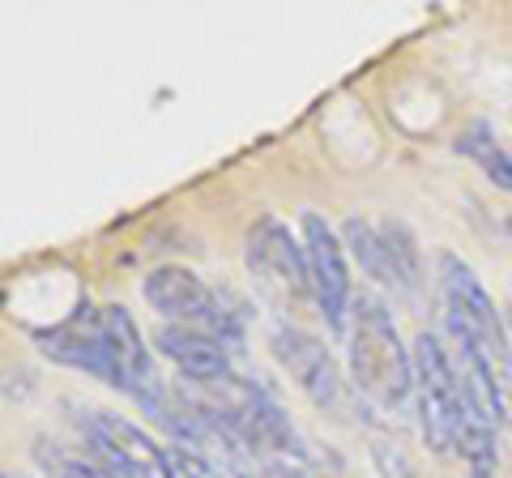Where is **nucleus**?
Instances as JSON below:
<instances>
[{"label":"nucleus","mask_w":512,"mask_h":478,"mask_svg":"<svg viewBox=\"0 0 512 478\" xmlns=\"http://www.w3.org/2000/svg\"><path fill=\"white\" fill-rule=\"evenodd\" d=\"M269 350H274V359L291 372V380L316 406H329V410L346 406V380L338 372V359L329 355V346L316 333L299 329L291 321H278L269 329Z\"/></svg>","instance_id":"nucleus-10"},{"label":"nucleus","mask_w":512,"mask_h":478,"mask_svg":"<svg viewBox=\"0 0 512 478\" xmlns=\"http://www.w3.org/2000/svg\"><path fill=\"white\" fill-rule=\"evenodd\" d=\"M303 231V257H308V278L316 295V312L325 316V325L346 338L350 329V304H355V286H350V265H346V244L342 235L329 227L320 214L299 218Z\"/></svg>","instance_id":"nucleus-9"},{"label":"nucleus","mask_w":512,"mask_h":478,"mask_svg":"<svg viewBox=\"0 0 512 478\" xmlns=\"http://www.w3.org/2000/svg\"><path fill=\"white\" fill-rule=\"evenodd\" d=\"M244 265H248L256 295H261L274 312L295 316V312L316 308L303 239H295L286 222H278V218L252 222V231L244 239Z\"/></svg>","instance_id":"nucleus-4"},{"label":"nucleus","mask_w":512,"mask_h":478,"mask_svg":"<svg viewBox=\"0 0 512 478\" xmlns=\"http://www.w3.org/2000/svg\"><path fill=\"white\" fill-rule=\"evenodd\" d=\"M235 478H282V474L269 470V466H261V470H235Z\"/></svg>","instance_id":"nucleus-17"},{"label":"nucleus","mask_w":512,"mask_h":478,"mask_svg":"<svg viewBox=\"0 0 512 478\" xmlns=\"http://www.w3.org/2000/svg\"><path fill=\"white\" fill-rule=\"evenodd\" d=\"M269 470H278L282 478H316L312 466H269Z\"/></svg>","instance_id":"nucleus-16"},{"label":"nucleus","mask_w":512,"mask_h":478,"mask_svg":"<svg viewBox=\"0 0 512 478\" xmlns=\"http://www.w3.org/2000/svg\"><path fill=\"white\" fill-rule=\"evenodd\" d=\"M35 342L43 346L47 359L120 389L124 397H133V402L146 406L150 414H158V406H163L167 385H163V376L154 372L150 346L141 338L137 321L128 316V308H120V304L90 308L86 304V308H77L69 321H60L56 329L35 333Z\"/></svg>","instance_id":"nucleus-1"},{"label":"nucleus","mask_w":512,"mask_h":478,"mask_svg":"<svg viewBox=\"0 0 512 478\" xmlns=\"http://www.w3.org/2000/svg\"><path fill=\"white\" fill-rule=\"evenodd\" d=\"M457 154H466L470 163L487 175V180L495 188H504V193H512V154L495 141V133L487 129V124H474V129H466L457 141H453Z\"/></svg>","instance_id":"nucleus-13"},{"label":"nucleus","mask_w":512,"mask_h":478,"mask_svg":"<svg viewBox=\"0 0 512 478\" xmlns=\"http://www.w3.org/2000/svg\"><path fill=\"white\" fill-rule=\"evenodd\" d=\"M5 478H22V474H5Z\"/></svg>","instance_id":"nucleus-20"},{"label":"nucleus","mask_w":512,"mask_h":478,"mask_svg":"<svg viewBox=\"0 0 512 478\" xmlns=\"http://www.w3.org/2000/svg\"><path fill=\"white\" fill-rule=\"evenodd\" d=\"M154 346L167 363L180 368V376H188L192 385H218V380L235 376L231 363V342H222L218 333L192 329V325H158L154 329Z\"/></svg>","instance_id":"nucleus-11"},{"label":"nucleus","mask_w":512,"mask_h":478,"mask_svg":"<svg viewBox=\"0 0 512 478\" xmlns=\"http://www.w3.org/2000/svg\"><path fill=\"white\" fill-rule=\"evenodd\" d=\"M372 453H376V461H380L384 478H410V474H414V470H410V457H406V449H402V440L372 436Z\"/></svg>","instance_id":"nucleus-14"},{"label":"nucleus","mask_w":512,"mask_h":478,"mask_svg":"<svg viewBox=\"0 0 512 478\" xmlns=\"http://www.w3.org/2000/svg\"><path fill=\"white\" fill-rule=\"evenodd\" d=\"M77 427H82L90 449L116 470V478H175L163 444L150 432H141L137 423L120 419V414L77 406Z\"/></svg>","instance_id":"nucleus-8"},{"label":"nucleus","mask_w":512,"mask_h":478,"mask_svg":"<svg viewBox=\"0 0 512 478\" xmlns=\"http://www.w3.org/2000/svg\"><path fill=\"white\" fill-rule=\"evenodd\" d=\"M504 321H508V338H512V304L504 308Z\"/></svg>","instance_id":"nucleus-18"},{"label":"nucleus","mask_w":512,"mask_h":478,"mask_svg":"<svg viewBox=\"0 0 512 478\" xmlns=\"http://www.w3.org/2000/svg\"><path fill=\"white\" fill-rule=\"evenodd\" d=\"M414 355V410L431 453L453 457L457 432H461V380L453 368V350L436 333H419L410 346Z\"/></svg>","instance_id":"nucleus-5"},{"label":"nucleus","mask_w":512,"mask_h":478,"mask_svg":"<svg viewBox=\"0 0 512 478\" xmlns=\"http://www.w3.org/2000/svg\"><path fill=\"white\" fill-rule=\"evenodd\" d=\"M436 265H440L448 333H453L457 342H466L474 355L487 363V372L500 380V389L508 397L512 393V338H508L504 312L495 308L487 286L478 282V274L457 257V252H440Z\"/></svg>","instance_id":"nucleus-3"},{"label":"nucleus","mask_w":512,"mask_h":478,"mask_svg":"<svg viewBox=\"0 0 512 478\" xmlns=\"http://www.w3.org/2000/svg\"><path fill=\"white\" fill-rule=\"evenodd\" d=\"M141 295L154 312L167 316V325H192L205 333H218L222 342L239 346V321L235 312L222 304V295L214 291L201 274H192L184 265H158L141 282Z\"/></svg>","instance_id":"nucleus-7"},{"label":"nucleus","mask_w":512,"mask_h":478,"mask_svg":"<svg viewBox=\"0 0 512 478\" xmlns=\"http://www.w3.org/2000/svg\"><path fill=\"white\" fill-rule=\"evenodd\" d=\"M508 235H512V214H508Z\"/></svg>","instance_id":"nucleus-19"},{"label":"nucleus","mask_w":512,"mask_h":478,"mask_svg":"<svg viewBox=\"0 0 512 478\" xmlns=\"http://www.w3.org/2000/svg\"><path fill=\"white\" fill-rule=\"evenodd\" d=\"M346 355L355 389L376 402L384 414H406L414 402V355L402 346V333L393 325V312L372 291H359L350 304Z\"/></svg>","instance_id":"nucleus-2"},{"label":"nucleus","mask_w":512,"mask_h":478,"mask_svg":"<svg viewBox=\"0 0 512 478\" xmlns=\"http://www.w3.org/2000/svg\"><path fill=\"white\" fill-rule=\"evenodd\" d=\"M342 244L346 252L359 261V269L367 278H376L380 286H389L393 295L414 299L423 282L419 269V244L406 222L397 218H359L350 214L342 222Z\"/></svg>","instance_id":"nucleus-6"},{"label":"nucleus","mask_w":512,"mask_h":478,"mask_svg":"<svg viewBox=\"0 0 512 478\" xmlns=\"http://www.w3.org/2000/svg\"><path fill=\"white\" fill-rule=\"evenodd\" d=\"M35 461L47 478H116V470L90 449V444H60V440H35Z\"/></svg>","instance_id":"nucleus-12"},{"label":"nucleus","mask_w":512,"mask_h":478,"mask_svg":"<svg viewBox=\"0 0 512 478\" xmlns=\"http://www.w3.org/2000/svg\"><path fill=\"white\" fill-rule=\"evenodd\" d=\"M167 457H171L175 478H235V474H222L218 466H210L197 449H167Z\"/></svg>","instance_id":"nucleus-15"}]
</instances>
